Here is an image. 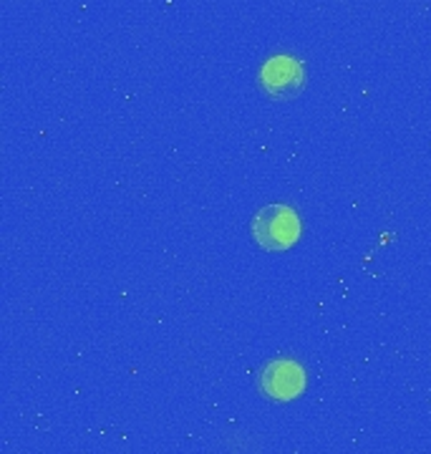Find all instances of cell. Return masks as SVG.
<instances>
[{"label":"cell","mask_w":431,"mask_h":454,"mask_svg":"<svg viewBox=\"0 0 431 454\" xmlns=\"http://www.w3.org/2000/svg\"><path fill=\"white\" fill-rule=\"evenodd\" d=\"M250 230L263 250L283 253L301 240V217L290 205H265L255 212Z\"/></svg>","instance_id":"6da1fadb"},{"label":"cell","mask_w":431,"mask_h":454,"mask_svg":"<svg viewBox=\"0 0 431 454\" xmlns=\"http://www.w3.org/2000/svg\"><path fill=\"white\" fill-rule=\"evenodd\" d=\"M305 369L295 358H272L257 373V389L270 402H293L305 391Z\"/></svg>","instance_id":"7a4b0ae2"},{"label":"cell","mask_w":431,"mask_h":454,"mask_svg":"<svg viewBox=\"0 0 431 454\" xmlns=\"http://www.w3.org/2000/svg\"><path fill=\"white\" fill-rule=\"evenodd\" d=\"M260 89L270 98L287 101V98L298 97L305 86L303 64L295 56H272L260 68Z\"/></svg>","instance_id":"3957f363"}]
</instances>
